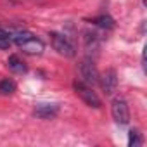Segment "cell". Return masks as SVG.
Masks as SVG:
<instances>
[{
  "instance_id": "obj_11",
  "label": "cell",
  "mask_w": 147,
  "mask_h": 147,
  "mask_svg": "<svg viewBox=\"0 0 147 147\" xmlns=\"http://www.w3.org/2000/svg\"><path fill=\"white\" fill-rule=\"evenodd\" d=\"M16 92V82L11 78H4L0 80V94L2 95H11Z\"/></svg>"
},
{
  "instance_id": "obj_13",
  "label": "cell",
  "mask_w": 147,
  "mask_h": 147,
  "mask_svg": "<svg viewBox=\"0 0 147 147\" xmlns=\"http://www.w3.org/2000/svg\"><path fill=\"white\" fill-rule=\"evenodd\" d=\"M11 47V38H2L0 36V50H5Z\"/></svg>"
},
{
  "instance_id": "obj_12",
  "label": "cell",
  "mask_w": 147,
  "mask_h": 147,
  "mask_svg": "<svg viewBox=\"0 0 147 147\" xmlns=\"http://www.w3.org/2000/svg\"><path fill=\"white\" fill-rule=\"evenodd\" d=\"M142 137H140V133L137 131V130H131L130 131V140H128V144L131 145V147H138V145H142Z\"/></svg>"
},
{
  "instance_id": "obj_14",
  "label": "cell",
  "mask_w": 147,
  "mask_h": 147,
  "mask_svg": "<svg viewBox=\"0 0 147 147\" xmlns=\"http://www.w3.org/2000/svg\"><path fill=\"white\" fill-rule=\"evenodd\" d=\"M0 36H2V38H9V36H11V33H9L5 28H2V26H0Z\"/></svg>"
},
{
  "instance_id": "obj_3",
  "label": "cell",
  "mask_w": 147,
  "mask_h": 147,
  "mask_svg": "<svg viewBox=\"0 0 147 147\" xmlns=\"http://www.w3.org/2000/svg\"><path fill=\"white\" fill-rule=\"evenodd\" d=\"M111 114H113V119L121 125V126H126L130 123V109H128V102L123 99V97H116L113 99L111 102Z\"/></svg>"
},
{
  "instance_id": "obj_5",
  "label": "cell",
  "mask_w": 147,
  "mask_h": 147,
  "mask_svg": "<svg viewBox=\"0 0 147 147\" xmlns=\"http://www.w3.org/2000/svg\"><path fill=\"white\" fill-rule=\"evenodd\" d=\"M75 90H76V94L80 95V99H82L87 106L95 107V109H99V107L102 106V102H100L99 95L92 90V87L85 85L83 82H75Z\"/></svg>"
},
{
  "instance_id": "obj_2",
  "label": "cell",
  "mask_w": 147,
  "mask_h": 147,
  "mask_svg": "<svg viewBox=\"0 0 147 147\" xmlns=\"http://www.w3.org/2000/svg\"><path fill=\"white\" fill-rule=\"evenodd\" d=\"M78 73H80V82H83L85 85L94 87L95 83H99V71H97V67L90 57H85L80 62Z\"/></svg>"
},
{
  "instance_id": "obj_7",
  "label": "cell",
  "mask_w": 147,
  "mask_h": 147,
  "mask_svg": "<svg viewBox=\"0 0 147 147\" xmlns=\"http://www.w3.org/2000/svg\"><path fill=\"white\" fill-rule=\"evenodd\" d=\"M59 113V106L57 104H36L35 109H33V114L40 119H52L55 118Z\"/></svg>"
},
{
  "instance_id": "obj_1",
  "label": "cell",
  "mask_w": 147,
  "mask_h": 147,
  "mask_svg": "<svg viewBox=\"0 0 147 147\" xmlns=\"http://www.w3.org/2000/svg\"><path fill=\"white\" fill-rule=\"evenodd\" d=\"M9 38H11V42L19 45L23 49V52H26L30 55H40L45 49V43L40 38H36L31 31H26V30L14 31V33H11Z\"/></svg>"
},
{
  "instance_id": "obj_8",
  "label": "cell",
  "mask_w": 147,
  "mask_h": 147,
  "mask_svg": "<svg viewBox=\"0 0 147 147\" xmlns=\"http://www.w3.org/2000/svg\"><path fill=\"white\" fill-rule=\"evenodd\" d=\"M7 67H9L12 73H16V75H24V73L28 71L24 61H23L19 55H16V54H12V55L7 59Z\"/></svg>"
},
{
  "instance_id": "obj_4",
  "label": "cell",
  "mask_w": 147,
  "mask_h": 147,
  "mask_svg": "<svg viewBox=\"0 0 147 147\" xmlns=\"http://www.w3.org/2000/svg\"><path fill=\"white\" fill-rule=\"evenodd\" d=\"M50 42H52L54 50H57L61 55H64V57H75L76 49H75V45L71 43V40L66 35H62V33H50Z\"/></svg>"
},
{
  "instance_id": "obj_10",
  "label": "cell",
  "mask_w": 147,
  "mask_h": 147,
  "mask_svg": "<svg viewBox=\"0 0 147 147\" xmlns=\"http://www.w3.org/2000/svg\"><path fill=\"white\" fill-rule=\"evenodd\" d=\"M92 23H94L95 26L102 28V30H113V28H114V19H113L111 16H107V14H102V16L94 18Z\"/></svg>"
},
{
  "instance_id": "obj_6",
  "label": "cell",
  "mask_w": 147,
  "mask_h": 147,
  "mask_svg": "<svg viewBox=\"0 0 147 147\" xmlns=\"http://www.w3.org/2000/svg\"><path fill=\"white\" fill-rule=\"evenodd\" d=\"M99 85L106 95H113L118 88V75L114 69H107L102 75H99Z\"/></svg>"
},
{
  "instance_id": "obj_9",
  "label": "cell",
  "mask_w": 147,
  "mask_h": 147,
  "mask_svg": "<svg viewBox=\"0 0 147 147\" xmlns=\"http://www.w3.org/2000/svg\"><path fill=\"white\" fill-rule=\"evenodd\" d=\"M83 43H85L87 52H97L99 50V45H100L99 35L97 33H92V31H85L83 33Z\"/></svg>"
}]
</instances>
